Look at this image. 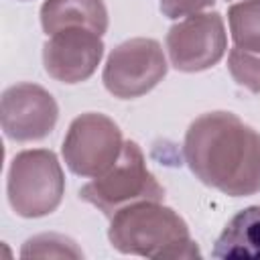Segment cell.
<instances>
[{
    "instance_id": "4",
    "label": "cell",
    "mask_w": 260,
    "mask_h": 260,
    "mask_svg": "<svg viewBox=\"0 0 260 260\" xmlns=\"http://www.w3.org/2000/svg\"><path fill=\"white\" fill-rule=\"evenodd\" d=\"M8 201L20 217L53 213L65 191L63 169L53 150L32 148L18 152L8 169Z\"/></svg>"
},
{
    "instance_id": "2",
    "label": "cell",
    "mask_w": 260,
    "mask_h": 260,
    "mask_svg": "<svg viewBox=\"0 0 260 260\" xmlns=\"http://www.w3.org/2000/svg\"><path fill=\"white\" fill-rule=\"evenodd\" d=\"M108 238L122 254L144 258L199 256L185 219L158 201H138L116 211L110 217Z\"/></svg>"
},
{
    "instance_id": "10",
    "label": "cell",
    "mask_w": 260,
    "mask_h": 260,
    "mask_svg": "<svg viewBox=\"0 0 260 260\" xmlns=\"http://www.w3.org/2000/svg\"><path fill=\"white\" fill-rule=\"evenodd\" d=\"M41 24L49 37L67 28H87L102 37L108 30V10L104 0H45Z\"/></svg>"
},
{
    "instance_id": "6",
    "label": "cell",
    "mask_w": 260,
    "mask_h": 260,
    "mask_svg": "<svg viewBox=\"0 0 260 260\" xmlns=\"http://www.w3.org/2000/svg\"><path fill=\"white\" fill-rule=\"evenodd\" d=\"M122 146L118 124L104 114L89 112L71 122L63 140V158L71 173L98 177L118 160Z\"/></svg>"
},
{
    "instance_id": "8",
    "label": "cell",
    "mask_w": 260,
    "mask_h": 260,
    "mask_svg": "<svg viewBox=\"0 0 260 260\" xmlns=\"http://www.w3.org/2000/svg\"><path fill=\"white\" fill-rule=\"evenodd\" d=\"M59 118L55 98L37 83H16L2 93V130L14 142H32L51 134Z\"/></svg>"
},
{
    "instance_id": "14",
    "label": "cell",
    "mask_w": 260,
    "mask_h": 260,
    "mask_svg": "<svg viewBox=\"0 0 260 260\" xmlns=\"http://www.w3.org/2000/svg\"><path fill=\"white\" fill-rule=\"evenodd\" d=\"M228 69L234 81L252 93H260V53L234 47L228 55Z\"/></svg>"
},
{
    "instance_id": "1",
    "label": "cell",
    "mask_w": 260,
    "mask_h": 260,
    "mask_svg": "<svg viewBox=\"0 0 260 260\" xmlns=\"http://www.w3.org/2000/svg\"><path fill=\"white\" fill-rule=\"evenodd\" d=\"M183 154L205 185L244 197L260 191V134L232 112H207L185 134Z\"/></svg>"
},
{
    "instance_id": "7",
    "label": "cell",
    "mask_w": 260,
    "mask_h": 260,
    "mask_svg": "<svg viewBox=\"0 0 260 260\" xmlns=\"http://www.w3.org/2000/svg\"><path fill=\"white\" fill-rule=\"evenodd\" d=\"M228 49L223 18L217 12H197L167 32V51L179 71L195 73L213 67Z\"/></svg>"
},
{
    "instance_id": "11",
    "label": "cell",
    "mask_w": 260,
    "mask_h": 260,
    "mask_svg": "<svg viewBox=\"0 0 260 260\" xmlns=\"http://www.w3.org/2000/svg\"><path fill=\"white\" fill-rule=\"evenodd\" d=\"M215 258H260V205L236 213L213 246Z\"/></svg>"
},
{
    "instance_id": "9",
    "label": "cell",
    "mask_w": 260,
    "mask_h": 260,
    "mask_svg": "<svg viewBox=\"0 0 260 260\" xmlns=\"http://www.w3.org/2000/svg\"><path fill=\"white\" fill-rule=\"evenodd\" d=\"M104 55L100 35L87 28H67L49 37L43 47L47 73L63 83H79L93 75Z\"/></svg>"
},
{
    "instance_id": "15",
    "label": "cell",
    "mask_w": 260,
    "mask_h": 260,
    "mask_svg": "<svg viewBox=\"0 0 260 260\" xmlns=\"http://www.w3.org/2000/svg\"><path fill=\"white\" fill-rule=\"evenodd\" d=\"M215 0H158L160 12L167 18H181L201 12L203 8L213 6Z\"/></svg>"
},
{
    "instance_id": "13",
    "label": "cell",
    "mask_w": 260,
    "mask_h": 260,
    "mask_svg": "<svg viewBox=\"0 0 260 260\" xmlns=\"http://www.w3.org/2000/svg\"><path fill=\"white\" fill-rule=\"evenodd\" d=\"M22 258H81L83 252L77 248V244L61 234H41L24 242L20 250Z\"/></svg>"
},
{
    "instance_id": "3",
    "label": "cell",
    "mask_w": 260,
    "mask_h": 260,
    "mask_svg": "<svg viewBox=\"0 0 260 260\" xmlns=\"http://www.w3.org/2000/svg\"><path fill=\"white\" fill-rule=\"evenodd\" d=\"M79 197L112 217L122 207L138 201H162L165 189L146 169L140 146L128 140L124 142L118 160L108 171L93 177V181L85 183Z\"/></svg>"
},
{
    "instance_id": "12",
    "label": "cell",
    "mask_w": 260,
    "mask_h": 260,
    "mask_svg": "<svg viewBox=\"0 0 260 260\" xmlns=\"http://www.w3.org/2000/svg\"><path fill=\"white\" fill-rule=\"evenodd\" d=\"M234 45L260 53V0H242L228 10Z\"/></svg>"
},
{
    "instance_id": "5",
    "label": "cell",
    "mask_w": 260,
    "mask_h": 260,
    "mask_svg": "<svg viewBox=\"0 0 260 260\" xmlns=\"http://www.w3.org/2000/svg\"><path fill=\"white\" fill-rule=\"evenodd\" d=\"M167 67L160 43L138 37L120 43L110 53L102 79L112 95L132 100L148 93L158 81H162Z\"/></svg>"
}]
</instances>
